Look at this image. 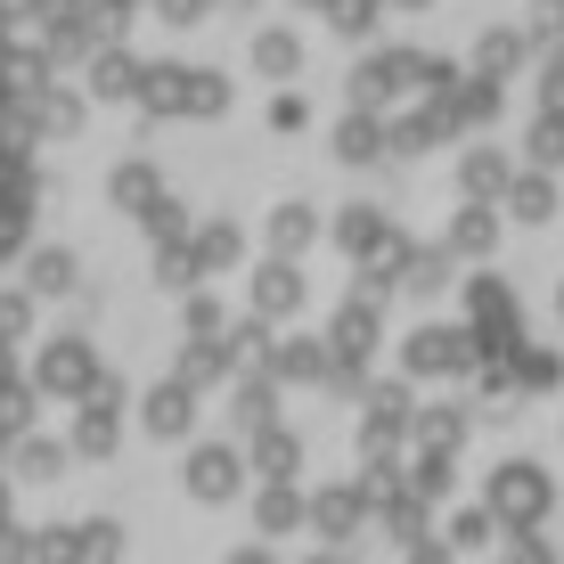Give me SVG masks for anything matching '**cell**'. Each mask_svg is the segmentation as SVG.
<instances>
[{
  "instance_id": "6da1fadb",
  "label": "cell",
  "mask_w": 564,
  "mask_h": 564,
  "mask_svg": "<svg viewBox=\"0 0 564 564\" xmlns=\"http://www.w3.org/2000/svg\"><path fill=\"white\" fill-rule=\"evenodd\" d=\"M25 221H33V164H25V123H17L9 50H0V254L25 238Z\"/></svg>"
}]
</instances>
